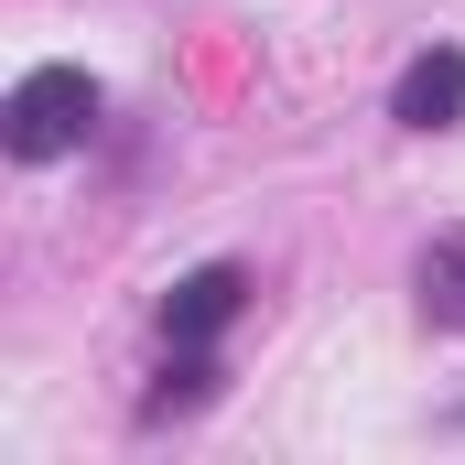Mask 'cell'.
I'll return each mask as SVG.
<instances>
[{
  "instance_id": "obj_4",
  "label": "cell",
  "mask_w": 465,
  "mask_h": 465,
  "mask_svg": "<svg viewBox=\"0 0 465 465\" xmlns=\"http://www.w3.org/2000/svg\"><path fill=\"white\" fill-rule=\"evenodd\" d=\"M411 292H422V325L465 336V228L422 238V260H411Z\"/></svg>"
},
{
  "instance_id": "obj_3",
  "label": "cell",
  "mask_w": 465,
  "mask_h": 465,
  "mask_svg": "<svg viewBox=\"0 0 465 465\" xmlns=\"http://www.w3.org/2000/svg\"><path fill=\"white\" fill-rule=\"evenodd\" d=\"M390 119H401V130H455V119H465V54H455V44H422V54L401 65Z\"/></svg>"
},
{
  "instance_id": "obj_2",
  "label": "cell",
  "mask_w": 465,
  "mask_h": 465,
  "mask_svg": "<svg viewBox=\"0 0 465 465\" xmlns=\"http://www.w3.org/2000/svg\"><path fill=\"white\" fill-rule=\"evenodd\" d=\"M238 303H249V271H238V260H206V271H184V282L163 292V336H173V347H217L238 325Z\"/></svg>"
},
{
  "instance_id": "obj_5",
  "label": "cell",
  "mask_w": 465,
  "mask_h": 465,
  "mask_svg": "<svg viewBox=\"0 0 465 465\" xmlns=\"http://www.w3.org/2000/svg\"><path fill=\"white\" fill-rule=\"evenodd\" d=\"M217 401V357L206 347H173V368H163V390L141 401V422H173V411H206Z\"/></svg>"
},
{
  "instance_id": "obj_1",
  "label": "cell",
  "mask_w": 465,
  "mask_h": 465,
  "mask_svg": "<svg viewBox=\"0 0 465 465\" xmlns=\"http://www.w3.org/2000/svg\"><path fill=\"white\" fill-rule=\"evenodd\" d=\"M87 130H98V76L87 65H33L0 109V152L11 163H65Z\"/></svg>"
}]
</instances>
